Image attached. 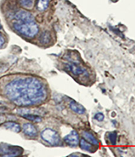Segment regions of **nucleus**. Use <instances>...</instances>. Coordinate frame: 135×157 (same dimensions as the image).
Wrapping results in <instances>:
<instances>
[{
  "mask_svg": "<svg viewBox=\"0 0 135 157\" xmlns=\"http://www.w3.org/2000/svg\"><path fill=\"white\" fill-rule=\"evenodd\" d=\"M5 91L7 98L19 106L40 104L47 97L46 86L34 77L12 81L6 85Z\"/></svg>",
  "mask_w": 135,
  "mask_h": 157,
  "instance_id": "nucleus-1",
  "label": "nucleus"
},
{
  "mask_svg": "<svg viewBox=\"0 0 135 157\" xmlns=\"http://www.w3.org/2000/svg\"><path fill=\"white\" fill-rule=\"evenodd\" d=\"M13 27L20 34L29 38H33L39 31L38 25L34 21H18L13 24Z\"/></svg>",
  "mask_w": 135,
  "mask_h": 157,
  "instance_id": "nucleus-2",
  "label": "nucleus"
},
{
  "mask_svg": "<svg viewBox=\"0 0 135 157\" xmlns=\"http://www.w3.org/2000/svg\"><path fill=\"white\" fill-rule=\"evenodd\" d=\"M41 137L46 142L52 145H57L59 144L61 141V138L58 132L55 130L48 128L44 130L41 133Z\"/></svg>",
  "mask_w": 135,
  "mask_h": 157,
  "instance_id": "nucleus-3",
  "label": "nucleus"
},
{
  "mask_svg": "<svg viewBox=\"0 0 135 157\" xmlns=\"http://www.w3.org/2000/svg\"><path fill=\"white\" fill-rule=\"evenodd\" d=\"M64 141L71 147H75L79 143V135L76 131H72L64 137Z\"/></svg>",
  "mask_w": 135,
  "mask_h": 157,
  "instance_id": "nucleus-4",
  "label": "nucleus"
},
{
  "mask_svg": "<svg viewBox=\"0 0 135 157\" xmlns=\"http://www.w3.org/2000/svg\"><path fill=\"white\" fill-rule=\"evenodd\" d=\"M15 19L18 21L22 22H28V21H34V16L29 13V12L26 11H20L15 14Z\"/></svg>",
  "mask_w": 135,
  "mask_h": 157,
  "instance_id": "nucleus-5",
  "label": "nucleus"
},
{
  "mask_svg": "<svg viewBox=\"0 0 135 157\" xmlns=\"http://www.w3.org/2000/svg\"><path fill=\"white\" fill-rule=\"evenodd\" d=\"M20 148L18 149L15 147L8 146V145H0V153L7 155L8 156H15L19 155Z\"/></svg>",
  "mask_w": 135,
  "mask_h": 157,
  "instance_id": "nucleus-6",
  "label": "nucleus"
},
{
  "mask_svg": "<svg viewBox=\"0 0 135 157\" xmlns=\"http://www.w3.org/2000/svg\"><path fill=\"white\" fill-rule=\"evenodd\" d=\"M23 130L24 133L28 137H33L37 135L38 131L36 127L30 123H27L23 126Z\"/></svg>",
  "mask_w": 135,
  "mask_h": 157,
  "instance_id": "nucleus-7",
  "label": "nucleus"
},
{
  "mask_svg": "<svg viewBox=\"0 0 135 157\" xmlns=\"http://www.w3.org/2000/svg\"><path fill=\"white\" fill-rule=\"evenodd\" d=\"M69 106L73 111H75L78 114H83L86 111L83 105H81L79 103H77L75 101H71L69 104Z\"/></svg>",
  "mask_w": 135,
  "mask_h": 157,
  "instance_id": "nucleus-8",
  "label": "nucleus"
},
{
  "mask_svg": "<svg viewBox=\"0 0 135 157\" xmlns=\"http://www.w3.org/2000/svg\"><path fill=\"white\" fill-rule=\"evenodd\" d=\"M3 126L5 128V129L13 131L15 132V133H19L20 131V130H21V127H20V126L19 124V123L13 122H6L4 123Z\"/></svg>",
  "mask_w": 135,
  "mask_h": 157,
  "instance_id": "nucleus-9",
  "label": "nucleus"
},
{
  "mask_svg": "<svg viewBox=\"0 0 135 157\" xmlns=\"http://www.w3.org/2000/svg\"><path fill=\"white\" fill-rule=\"evenodd\" d=\"M82 135H83V137L85 140H87L88 142L91 143L92 144H93V145H98V144H99V143H98V140L94 137L92 134L89 133V132L83 131Z\"/></svg>",
  "mask_w": 135,
  "mask_h": 157,
  "instance_id": "nucleus-10",
  "label": "nucleus"
},
{
  "mask_svg": "<svg viewBox=\"0 0 135 157\" xmlns=\"http://www.w3.org/2000/svg\"><path fill=\"white\" fill-rule=\"evenodd\" d=\"M68 69L69 71H71L73 74L75 75H80V74H83L85 71L80 66L75 65V64H71L68 65Z\"/></svg>",
  "mask_w": 135,
  "mask_h": 157,
  "instance_id": "nucleus-11",
  "label": "nucleus"
},
{
  "mask_svg": "<svg viewBox=\"0 0 135 157\" xmlns=\"http://www.w3.org/2000/svg\"><path fill=\"white\" fill-rule=\"evenodd\" d=\"M80 147L83 150L92 152V149H93V144L88 142L87 140H85L83 137L80 140Z\"/></svg>",
  "mask_w": 135,
  "mask_h": 157,
  "instance_id": "nucleus-12",
  "label": "nucleus"
},
{
  "mask_svg": "<svg viewBox=\"0 0 135 157\" xmlns=\"http://www.w3.org/2000/svg\"><path fill=\"white\" fill-rule=\"evenodd\" d=\"M23 117L26 118L27 119H28V120H30L33 122L38 123L42 121V118H41V117L38 116V115H34V114H25L23 115Z\"/></svg>",
  "mask_w": 135,
  "mask_h": 157,
  "instance_id": "nucleus-13",
  "label": "nucleus"
},
{
  "mask_svg": "<svg viewBox=\"0 0 135 157\" xmlns=\"http://www.w3.org/2000/svg\"><path fill=\"white\" fill-rule=\"evenodd\" d=\"M51 38L52 37L50 33L48 31H45L42 33V36H40V42L43 44H48L50 42Z\"/></svg>",
  "mask_w": 135,
  "mask_h": 157,
  "instance_id": "nucleus-14",
  "label": "nucleus"
},
{
  "mask_svg": "<svg viewBox=\"0 0 135 157\" xmlns=\"http://www.w3.org/2000/svg\"><path fill=\"white\" fill-rule=\"evenodd\" d=\"M49 5V0H38L37 3V9L42 11L46 10Z\"/></svg>",
  "mask_w": 135,
  "mask_h": 157,
  "instance_id": "nucleus-15",
  "label": "nucleus"
},
{
  "mask_svg": "<svg viewBox=\"0 0 135 157\" xmlns=\"http://www.w3.org/2000/svg\"><path fill=\"white\" fill-rule=\"evenodd\" d=\"M21 5L27 9H30L33 6V0H20Z\"/></svg>",
  "mask_w": 135,
  "mask_h": 157,
  "instance_id": "nucleus-16",
  "label": "nucleus"
},
{
  "mask_svg": "<svg viewBox=\"0 0 135 157\" xmlns=\"http://www.w3.org/2000/svg\"><path fill=\"white\" fill-rule=\"evenodd\" d=\"M104 115L102 113H97L95 115H94V119H96L97 121L98 122H101L103 121L104 119Z\"/></svg>",
  "mask_w": 135,
  "mask_h": 157,
  "instance_id": "nucleus-17",
  "label": "nucleus"
},
{
  "mask_svg": "<svg viewBox=\"0 0 135 157\" xmlns=\"http://www.w3.org/2000/svg\"><path fill=\"white\" fill-rule=\"evenodd\" d=\"M4 44H5V38H4L3 36L0 33V48L3 47Z\"/></svg>",
  "mask_w": 135,
  "mask_h": 157,
  "instance_id": "nucleus-18",
  "label": "nucleus"
},
{
  "mask_svg": "<svg viewBox=\"0 0 135 157\" xmlns=\"http://www.w3.org/2000/svg\"><path fill=\"white\" fill-rule=\"evenodd\" d=\"M0 28H1V24H0Z\"/></svg>",
  "mask_w": 135,
  "mask_h": 157,
  "instance_id": "nucleus-19",
  "label": "nucleus"
}]
</instances>
